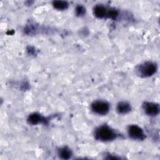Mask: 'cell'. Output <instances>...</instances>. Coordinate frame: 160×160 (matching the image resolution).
Returning a JSON list of instances; mask_svg holds the SVG:
<instances>
[{
	"mask_svg": "<svg viewBox=\"0 0 160 160\" xmlns=\"http://www.w3.org/2000/svg\"><path fill=\"white\" fill-rule=\"evenodd\" d=\"M94 138L102 142H109L115 140L119 134L111 127L107 124L100 125L94 129Z\"/></svg>",
	"mask_w": 160,
	"mask_h": 160,
	"instance_id": "obj_1",
	"label": "cell"
},
{
	"mask_svg": "<svg viewBox=\"0 0 160 160\" xmlns=\"http://www.w3.org/2000/svg\"><path fill=\"white\" fill-rule=\"evenodd\" d=\"M157 65L152 61H146L136 67V73L141 78H149L157 71Z\"/></svg>",
	"mask_w": 160,
	"mask_h": 160,
	"instance_id": "obj_2",
	"label": "cell"
},
{
	"mask_svg": "<svg viewBox=\"0 0 160 160\" xmlns=\"http://www.w3.org/2000/svg\"><path fill=\"white\" fill-rule=\"evenodd\" d=\"M91 109L94 113L98 115L104 116L109 112L110 105L106 101L96 100L91 104Z\"/></svg>",
	"mask_w": 160,
	"mask_h": 160,
	"instance_id": "obj_3",
	"label": "cell"
},
{
	"mask_svg": "<svg viewBox=\"0 0 160 160\" xmlns=\"http://www.w3.org/2000/svg\"><path fill=\"white\" fill-rule=\"evenodd\" d=\"M129 137L134 140L142 141L146 138L143 129L136 124H131L128 128Z\"/></svg>",
	"mask_w": 160,
	"mask_h": 160,
	"instance_id": "obj_4",
	"label": "cell"
},
{
	"mask_svg": "<svg viewBox=\"0 0 160 160\" xmlns=\"http://www.w3.org/2000/svg\"><path fill=\"white\" fill-rule=\"evenodd\" d=\"M144 112L149 116H156L159 112V106L152 102H144L142 104Z\"/></svg>",
	"mask_w": 160,
	"mask_h": 160,
	"instance_id": "obj_5",
	"label": "cell"
},
{
	"mask_svg": "<svg viewBox=\"0 0 160 160\" xmlns=\"http://www.w3.org/2000/svg\"><path fill=\"white\" fill-rule=\"evenodd\" d=\"M48 121V119L42 116L41 114L37 112L31 114L27 119L28 122L31 125H37L40 123L46 124Z\"/></svg>",
	"mask_w": 160,
	"mask_h": 160,
	"instance_id": "obj_6",
	"label": "cell"
},
{
	"mask_svg": "<svg viewBox=\"0 0 160 160\" xmlns=\"http://www.w3.org/2000/svg\"><path fill=\"white\" fill-rule=\"evenodd\" d=\"M108 9L102 4H96L94 6L93 8V14L94 15L99 18L103 19L107 18Z\"/></svg>",
	"mask_w": 160,
	"mask_h": 160,
	"instance_id": "obj_7",
	"label": "cell"
},
{
	"mask_svg": "<svg viewBox=\"0 0 160 160\" xmlns=\"http://www.w3.org/2000/svg\"><path fill=\"white\" fill-rule=\"evenodd\" d=\"M131 110V104L126 101L119 102L116 106V111L119 114H126L129 113Z\"/></svg>",
	"mask_w": 160,
	"mask_h": 160,
	"instance_id": "obj_8",
	"label": "cell"
},
{
	"mask_svg": "<svg viewBox=\"0 0 160 160\" xmlns=\"http://www.w3.org/2000/svg\"><path fill=\"white\" fill-rule=\"evenodd\" d=\"M58 156L60 158L63 159H69L71 158L72 153L71 150L68 147H62L58 151Z\"/></svg>",
	"mask_w": 160,
	"mask_h": 160,
	"instance_id": "obj_9",
	"label": "cell"
},
{
	"mask_svg": "<svg viewBox=\"0 0 160 160\" xmlns=\"http://www.w3.org/2000/svg\"><path fill=\"white\" fill-rule=\"evenodd\" d=\"M52 4L55 9L60 11L65 10L69 7L68 2L65 1H52Z\"/></svg>",
	"mask_w": 160,
	"mask_h": 160,
	"instance_id": "obj_10",
	"label": "cell"
},
{
	"mask_svg": "<svg viewBox=\"0 0 160 160\" xmlns=\"http://www.w3.org/2000/svg\"><path fill=\"white\" fill-rule=\"evenodd\" d=\"M119 14V12L117 9H116L115 8H111L108 11L107 18L113 20H116L118 18Z\"/></svg>",
	"mask_w": 160,
	"mask_h": 160,
	"instance_id": "obj_11",
	"label": "cell"
},
{
	"mask_svg": "<svg viewBox=\"0 0 160 160\" xmlns=\"http://www.w3.org/2000/svg\"><path fill=\"white\" fill-rule=\"evenodd\" d=\"M76 14L78 16H82L86 14V8L82 5H78L76 8Z\"/></svg>",
	"mask_w": 160,
	"mask_h": 160,
	"instance_id": "obj_12",
	"label": "cell"
}]
</instances>
